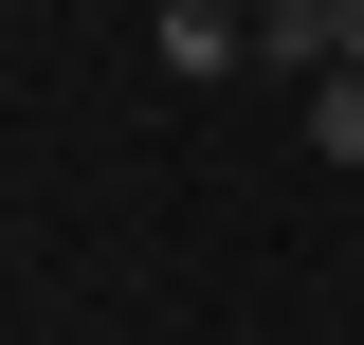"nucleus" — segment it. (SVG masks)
Instances as JSON below:
<instances>
[{"label": "nucleus", "instance_id": "obj_2", "mask_svg": "<svg viewBox=\"0 0 364 345\" xmlns=\"http://www.w3.org/2000/svg\"><path fill=\"white\" fill-rule=\"evenodd\" d=\"M255 55L273 73H328V0H255Z\"/></svg>", "mask_w": 364, "mask_h": 345}, {"label": "nucleus", "instance_id": "obj_4", "mask_svg": "<svg viewBox=\"0 0 364 345\" xmlns=\"http://www.w3.org/2000/svg\"><path fill=\"white\" fill-rule=\"evenodd\" d=\"M328 55H346V73H364V0H328Z\"/></svg>", "mask_w": 364, "mask_h": 345}, {"label": "nucleus", "instance_id": "obj_1", "mask_svg": "<svg viewBox=\"0 0 364 345\" xmlns=\"http://www.w3.org/2000/svg\"><path fill=\"white\" fill-rule=\"evenodd\" d=\"M146 37H164V73L200 91V73H237V55H255V18H237V0H164Z\"/></svg>", "mask_w": 364, "mask_h": 345}, {"label": "nucleus", "instance_id": "obj_3", "mask_svg": "<svg viewBox=\"0 0 364 345\" xmlns=\"http://www.w3.org/2000/svg\"><path fill=\"white\" fill-rule=\"evenodd\" d=\"M310 146H328V164H364V73H346V55L310 73Z\"/></svg>", "mask_w": 364, "mask_h": 345}]
</instances>
